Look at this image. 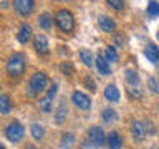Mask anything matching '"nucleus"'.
<instances>
[{
	"mask_svg": "<svg viewBox=\"0 0 159 149\" xmlns=\"http://www.w3.org/2000/svg\"><path fill=\"white\" fill-rule=\"evenodd\" d=\"M146 10L151 17H159V2H149Z\"/></svg>",
	"mask_w": 159,
	"mask_h": 149,
	"instance_id": "26",
	"label": "nucleus"
},
{
	"mask_svg": "<svg viewBox=\"0 0 159 149\" xmlns=\"http://www.w3.org/2000/svg\"><path fill=\"white\" fill-rule=\"evenodd\" d=\"M106 5H108V7H111V8H114V10H123L124 8V2H123V0H108Z\"/></svg>",
	"mask_w": 159,
	"mask_h": 149,
	"instance_id": "28",
	"label": "nucleus"
},
{
	"mask_svg": "<svg viewBox=\"0 0 159 149\" xmlns=\"http://www.w3.org/2000/svg\"><path fill=\"white\" fill-rule=\"evenodd\" d=\"M48 86V76L45 71H37L32 74V78H30L28 81V89H30V94H33V96H37V94L43 93L45 89Z\"/></svg>",
	"mask_w": 159,
	"mask_h": 149,
	"instance_id": "4",
	"label": "nucleus"
},
{
	"mask_svg": "<svg viewBox=\"0 0 159 149\" xmlns=\"http://www.w3.org/2000/svg\"><path fill=\"white\" fill-rule=\"evenodd\" d=\"M80 60L83 61V65L84 66H93V53L89 52V50H86V48H83V50H80Z\"/></svg>",
	"mask_w": 159,
	"mask_h": 149,
	"instance_id": "22",
	"label": "nucleus"
},
{
	"mask_svg": "<svg viewBox=\"0 0 159 149\" xmlns=\"http://www.w3.org/2000/svg\"><path fill=\"white\" fill-rule=\"evenodd\" d=\"M124 78H126V83H128V93L129 96L139 99L143 96V86H141V79H139V74L136 70H126L124 73Z\"/></svg>",
	"mask_w": 159,
	"mask_h": 149,
	"instance_id": "2",
	"label": "nucleus"
},
{
	"mask_svg": "<svg viewBox=\"0 0 159 149\" xmlns=\"http://www.w3.org/2000/svg\"><path fill=\"white\" fill-rule=\"evenodd\" d=\"M60 71H61L63 74H66V76H71V74L75 73V70H73V65L70 61H63L61 65H60Z\"/></svg>",
	"mask_w": 159,
	"mask_h": 149,
	"instance_id": "27",
	"label": "nucleus"
},
{
	"mask_svg": "<svg viewBox=\"0 0 159 149\" xmlns=\"http://www.w3.org/2000/svg\"><path fill=\"white\" fill-rule=\"evenodd\" d=\"M32 33H33V30H32V25L30 23H22L20 25V28H18V33H17V40L22 45H27L30 42V38H32Z\"/></svg>",
	"mask_w": 159,
	"mask_h": 149,
	"instance_id": "10",
	"label": "nucleus"
},
{
	"mask_svg": "<svg viewBox=\"0 0 159 149\" xmlns=\"http://www.w3.org/2000/svg\"><path fill=\"white\" fill-rule=\"evenodd\" d=\"M98 27L103 30V32H114L116 30V22L111 18V17H108V15H99V18H98Z\"/></svg>",
	"mask_w": 159,
	"mask_h": 149,
	"instance_id": "14",
	"label": "nucleus"
},
{
	"mask_svg": "<svg viewBox=\"0 0 159 149\" xmlns=\"http://www.w3.org/2000/svg\"><path fill=\"white\" fill-rule=\"evenodd\" d=\"M131 134H133V138L136 139V141H143L144 138H146V126H144V123L141 121H133L131 123Z\"/></svg>",
	"mask_w": 159,
	"mask_h": 149,
	"instance_id": "13",
	"label": "nucleus"
},
{
	"mask_svg": "<svg viewBox=\"0 0 159 149\" xmlns=\"http://www.w3.org/2000/svg\"><path fill=\"white\" fill-rule=\"evenodd\" d=\"M104 58L108 60V61H111V63H114V61H118L119 60V53H118V50H116V47H113V45H108L106 48H104Z\"/></svg>",
	"mask_w": 159,
	"mask_h": 149,
	"instance_id": "20",
	"label": "nucleus"
},
{
	"mask_svg": "<svg viewBox=\"0 0 159 149\" xmlns=\"http://www.w3.org/2000/svg\"><path fill=\"white\" fill-rule=\"evenodd\" d=\"M116 118H118V114H116V111H114V109H111V108L103 109V113H101V119H103V121L111 123V121H114Z\"/></svg>",
	"mask_w": 159,
	"mask_h": 149,
	"instance_id": "25",
	"label": "nucleus"
},
{
	"mask_svg": "<svg viewBox=\"0 0 159 149\" xmlns=\"http://www.w3.org/2000/svg\"><path fill=\"white\" fill-rule=\"evenodd\" d=\"M94 63H96V68L99 74H103V76H108V74H111V66H109V61L106 58H104L103 53H98L96 58H94Z\"/></svg>",
	"mask_w": 159,
	"mask_h": 149,
	"instance_id": "11",
	"label": "nucleus"
},
{
	"mask_svg": "<svg viewBox=\"0 0 159 149\" xmlns=\"http://www.w3.org/2000/svg\"><path fill=\"white\" fill-rule=\"evenodd\" d=\"M57 91H58V83L55 81V83L52 84V86H50V89L47 91V94H45V96H47L48 99H52V101H53V98H55V94H57Z\"/></svg>",
	"mask_w": 159,
	"mask_h": 149,
	"instance_id": "29",
	"label": "nucleus"
},
{
	"mask_svg": "<svg viewBox=\"0 0 159 149\" xmlns=\"http://www.w3.org/2000/svg\"><path fill=\"white\" fill-rule=\"evenodd\" d=\"M75 144V134L73 133H65L61 136V142H60V147L61 149H71Z\"/></svg>",
	"mask_w": 159,
	"mask_h": 149,
	"instance_id": "21",
	"label": "nucleus"
},
{
	"mask_svg": "<svg viewBox=\"0 0 159 149\" xmlns=\"http://www.w3.org/2000/svg\"><path fill=\"white\" fill-rule=\"evenodd\" d=\"M38 25H40V28H43V30H50V28H52V25H53V17H52V13H48V12L40 13V17H38Z\"/></svg>",
	"mask_w": 159,
	"mask_h": 149,
	"instance_id": "18",
	"label": "nucleus"
},
{
	"mask_svg": "<svg viewBox=\"0 0 159 149\" xmlns=\"http://www.w3.org/2000/svg\"><path fill=\"white\" fill-rule=\"evenodd\" d=\"M83 83H84V86H86L89 91H93V93L96 91V83H94L93 79H91V76H86V78L83 79Z\"/></svg>",
	"mask_w": 159,
	"mask_h": 149,
	"instance_id": "30",
	"label": "nucleus"
},
{
	"mask_svg": "<svg viewBox=\"0 0 159 149\" xmlns=\"http://www.w3.org/2000/svg\"><path fill=\"white\" fill-rule=\"evenodd\" d=\"M157 38H159V30H157Z\"/></svg>",
	"mask_w": 159,
	"mask_h": 149,
	"instance_id": "34",
	"label": "nucleus"
},
{
	"mask_svg": "<svg viewBox=\"0 0 159 149\" xmlns=\"http://www.w3.org/2000/svg\"><path fill=\"white\" fill-rule=\"evenodd\" d=\"M30 134H32L33 139L42 141V139L45 138V128L42 126V124H38V123H33L32 126H30Z\"/></svg>",
	"mask_w": 159,
	"mask_h": 149,
	"instance_id": "19",
	"label": "nucleus"
},
{
	"mask_svg": "<svg viewBox=\"0 0 159 149\" xmlns=\"http://www.w3.org/2000/svg\"><path fill=\"white\" fill-rule=\"evenodd\" d=\"M148 84H149V89H151V91H154V93L157 91V86H156V81H154V78H149V79H148Z\"/></svg>",
	"mask_w": 159,
	"mask_h": 149,
	"instance_id": "31",
	"label": "nucleus"
},
{
	"mask_svg": "<svg viewBox=\"0 0 159 149\" xmlns=\"http://www.w3.org/2000/svg\"><path fill=\"white\" fill-rule=\"evenodd\" d=\"M104 98L108 99V101L111 103H118L119 99H121V91H119V88L116 84H108L106 88H104Z\"/></svg>",
	"mask_w": 159,
	"mask_h": 149,
	"instance_id": "15",
	"label": "nucleus"
},
{
	"mask_svg": "<svg viewBox=\"0 0 159 149\" xmlns=\"http://www.w3.org/2000/svg\"><path fill=\"white\" fill-rule=\"evenodd\" d=\"M25 68H27V58H25L23 53L10 55L7 60V65H5V71H7V74L10 78L22 76L25 73Z\"/></svg>",
	"mask_w": 159,
	"mask_h": 149,
	"instance_id": "1",
	"label": "nucleus"
},
{
	"mask_svg": "<svg viewBox=\"0 0 159 149\" xmlns=\"http://www.w3.org/2000/svg\"><path fill=\"white\" fill-rule=\"evenodd\" d=\"M33 47H35L38 55H48L50 53V43H48V38L45 35H37L33 38Z\"/></svg>",
	"mask_w": 159,
	"mask_h": 149,
	"instance_id": "9",
	"label": "nucleus"
},
{
	"mask_svg": "<svg viewBox=\"0 0 159 149\" xmlns=\"http://www.w3.org/2000/svg\"><path fill=\"white\" fill-rule=\"evenodd\" d=\"M66 116H68V106H66V103L60 101L57 111H55V123H57V124H63L65 119H66Z\"/></svg>",
	"mask_w": 159,
	"mask_h": 149,
	"instance_id": "17",
	"label": "nucleus"
},
{
	"mask_svg": "<svg viewBox=\"0 0 159 149\" xmlns=\"http://www.w3.org/2000/svg\"><path fill=\"white\" fill-rule=\"evenodd\" d=\"M5 138L8 139L10 142H20L23 139V134H25V128L22 126V123L13 119V121L8 123V126L5 128Z\"/></svg>",
	"mask_w": 159,
	"mask_h": 149,
	"instance_id": "5",
	"label": "nucleus"
},
{
	"mask_svg": "<svg viewBox=\"0 0 159 149\" xmlns=\"http://www.w3.org/2000/svg\"><path fill=\"white\" fill-rule=\"evenodd\" d=\"M2 149H5V147H3V146H2Z\"/></svg>",
	"mask_w": 159,
	"mask_h": 149,
	"instance_id": "35",
	"label": "nucleus"
},
{
	"mask_svg": "<svg viewBox=\"0 0 159 149\" xmlns=\"http://www.w3.org/2000/svg\"><path fill=\"white\" fill-rule=\"evenodd\" d=\"M71 101L78 109H83V111H86V109L91 108V99H89V96L84 94L83 91H73Z\"/></svg>",
	"mask_w": 159,
	"mask_h": 149,
	"instance_id": "7",
	"label": "nucleus"
},
{
	"mask_svg": "<svg viewBox=\"0 0 159 149\" xmlns=\"http://www.w3.org/2000/svg\"><path fill=\"white\" fill-rule=\"evenodd\" d=\"M10 109H12V101H10V98L7 94H2V96H0V113H2L3 116H7L10 113Z\"/></svg>",
	"mask_w": 159,
	"mask_h": 149,
	"instance_id": "23",
	"label": "nucleus"
},
{
	"mask_svg": "<svg viewBox=\"0 0 159 149\" xmlns=\"http://www.w3.org/2000/svg\"><path fill=\"white\" fill-rule=\"evenodd\" d=\"M13 8L17 10V13H20L22 17H28V15H32L33 8H35V2H32V0H15Z\"/></svg>",
	"mask_w": 159,
	"mask_h": 149,
	"instance_id": "8",
	"label": "nucleus"
},
{
	"mask_svg": "<svg viewBox=\"0 0 159 149\" xmlns=\"http://www.w3.org/2000/svg\"><path fill=\"white\" fill-rule=\"evenodd\" d=\"M55 23H57V27L61 30L63 33H70L75 28V17L70 10L61 8L57 12V15H55Z\"/></svg>",
	"mask_w": 159,
	"mask_h": 149,
	"instance_id": "3",
	"label": "nucleus"
},
{
	"mask_svg": "<svg viewBox=\"0 0 159 149\" xmlns=\"http://www.w3.org/2000/svg\"><path fill=\"white\" fill-rule=\"evenodd\" d=\"M106 142H108V146L111 149H121L123 147V138H121V134H119L118 131H111V133H109Z\"/></svg>",
	"mask_w": 159,
	"mask_h": 149,
	"instance_id": "16",
	"label": "nucleus"
},
{
	"mask_svg": "<svg viewBox=\"0 0 159 149\" xmlns=\"http://www.w3.org/2000/svg\"><path fill=\"white\" fill-rule=\"evenodd\" d=\"M88 141L93 144L94 147H101L104 142H106V134H104V131L99 126H91L88 129Z\"/></svg>",
	"mask_w": 159,
	"mask_h": 149,
	"instance_id": "6",
	"label": "nucleus"
},
{
	"mask_svg": "<svg viewBox=\"0 0 159 149\" xmlns=\"http://www.w3.org/2000/svg\"><path fill=\"white\" fill-rule=\"evenodd\" d=\"M25 149H37V147H35L33 144H28V146H25Z\"/></svg>",
	"mask_w": 159,
	"mask_h": 149,
	"instance_id": "33",
	"label": "nucleus"
},
{
	"mask_svg": "<svg viewBox=\"0 0 159 149\" xmlns=\"http://www.w3.org/2000/svg\"><path fill=\"white\" fill-rule=\"evenodd\" d=\"M38 106H40V109H42L43 113H50V111H52V108H53V101H52V99H48L47 96H43V98L38 99Z\"/></svg>",
	"mask_w": 159,
	"mask_h": 149,
	"instance_id": "24",
	"label": "nucleus"
},
{
	"mask_svg": "<svg viewBox=\"0 0 159 149\" xmlns=\"http://www.w3.org/2000/svg\"><path fill=\"white\" fill-rule=\"evenodd\" d=\"M143 53H144V56H146L148 61H151V63L159 61V47L156 43H148L146 47H144Z\"/></svg>",
	"mask_w": 159,
	"mask_h": 149,
	"instance_id": "12",
	"label": "nucleus"
},
{
	"mask_svg": "<svg viewBox=\"0 0 159 149\" xmlns=\"http://www.w3.org/2000/svg\"><path fill=\"white\" fill-rule=\"evenodd\" d=\"M114 42L119 43V45H124V35L123 33L121 35H116V37H114Z\"/></svg>",
	"mask_w": 159,
	"mask_h": 149,
	"instance_id": "32",
	"label": "nucleus"
}]
</instances>
